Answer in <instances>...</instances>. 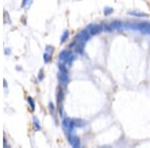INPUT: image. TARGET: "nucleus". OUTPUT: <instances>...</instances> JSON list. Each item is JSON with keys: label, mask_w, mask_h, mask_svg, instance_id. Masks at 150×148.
I'll return each instance as SVG.
<instances>
[{"label": "nucleus", "mask_w": 150, "mask_h": 148, "mask_svg": "<svg viewBox=\"0 0 150 148\" xmlns=\"http://www.w3.org/2000/svg\"><path fill=\"white\" fill-rule=\"evenodd\" d=\"M59 60L63 61L65 65H71V63L74 60V55L71 51L64 50L59 54Z\"/></svg>", "instance_id": "obj_1"}, {"label": "nucleus", "mask_w": 150, "mask_h": 148, "mask_svg": "<svg viewBox=\"0 0 150 148\" xmlns=\"http://www.w3.org/2000/svg\"><path fill=\"white\" fill-rule=\"evenodd\" d=\"M89 37H90L89 32H88L87 30H83V31H81L80 33L77 34V36H76V39H77L79 42L85 43L86 41L89 39Z\"/></svg>", "instance_id": "obj_2"}, {"label": "nucleus", "mask_w": 150, "mask_h": 148, "mask_svg": "<svg viewBox=\"0 0 150 148\" xmlns=\"http://www.w3.org/2000/svg\"><path fill=\"white\" fill-rule=\"evenodd\" d=\"M87 31L89 32L90 35H96V34L100 33L102 31V26L101 25H90L87 28Z\"/></svg>", "instance_id": "obj_3"}, {"label": "nucleus", "mask_w": 150, "mask_h": 148, "mask_svg": "<svg viewBox=\"0 0 150 148\" xmlns=\"http://www.w3.org/2000/svg\"><path fill=\"white\" fill-rule=\"evenodd\" d=\"M68 141L73 147H79L80 142L78 137H76L75 135H73L72 133H68Z\"/></svg>", "instance_id": "obj_4"}, {"label": "nucleus", "mask_w": 150, "mask_h": 148, "mask_svg": "<svg viewBox=\"0 0 150 148\" xmlns=\"http://www.w3.org/2000/svg\"><path fill=\"white\" fill-rule=\"evenodd\" d=\"M62 101H63V91L60 88V89H58V92H57V102H58V108L60 114H62Z\"/></svg>", "instance_id": "obj_5"}, {"label": "nucleus", "mask_w": 150, "mask_h": 148, "mask_svg": "<svg viewBox=\"0 0 150 148\" xmlns=\"http://www.w3.org/2000/svg\"><path fill=\"white\" fill-rule=\"evenodd\" d=\"M129 14L131 15H134V16H138V17H147V14L145 13H141V12H136V11H132V12H129Z\"/></svg>", "instance_id": "obj_6"}, {"label": "nucleus", "mask_w": 150, "mask_h": 148, "mask_svg": "<svg viewBox=\"0 0 150 148\" xmlns=\"http://www.w3.org/2000/svg\"><path fill=\"white\" fill-rule=\"evenodd\" d=\"M68 36H69V31L68 30H65L62 34V37H61V40H60L61 43H64L65 41H66V39L68 38Z\"/></svg>", "instance_id": "obj_7"}, {"label": "nucleus", "mask_w": 150, "mask_h": 148, "mask_svg": "<svg viewBox=\"0 0 150 148\" xmlns=\"http://www.w3.org/2000/svg\"><path fill=\"white\" fill-rule=\"evenodd\" d=\"M43 58H44V62L45 63H48L49 61L51 60V54H50V53L45 52L44 55H43Z\"/></svg>", "instance_id": "obj_8"}, {"label": "nucleus", "mask_w": 150, "mask_h": 148, "mask_svg": "<svg viewBox=\"0 0 150 148\" xmlns=\"http://www.w3.org/2000/svg\"><path fill=\"white\" fill-rule=\"evenodd\" d=\"M27 101H28V103H29L30 107H31V110H34V109H35V104H34L33 99H32L31 97H28V98H27Z\"/></svg>", "instance_id": "obj_9"}, {"label": "nucleus", "mask_w": 150, "mask_h": 148, "mask_svg": "<svg viewBox=\"0 0 150 148\" xmlns=\"http://www.w3.org/2000/svg\"><path fill=\"white\" fill-rule=\"evenodd\" d=\"M33 122H34V126H35L36 130H39V129H40V125H39V121L36 117H33Z\"/></svg>", "instance_id": "obj_10"}, {"label": "nucleus", "mask_w": 150, "mask_h": 148, "mask_svg": "<svg viewBox=\"0 0 150 148\" xmlns=\"http://www.w3.org/2000/svg\"><path fill=\"white\" fill-rule=\"evenodd\" d=\"M53 50H54V47L50 46V45H48V46H46V48H45V51H46L47 53H50V54L53 52Z\"/></svg>", "instance_id": "obj_11"}, {"label": "nucleus", "mask_w": 150, "mask_h": 148, "mask_svg": "<svg viewBox=\"0 0 150 148\" xmlns=\"http://www.w3.org/2000/svg\"><path fill=\"white\" fill-rule=\"evenodd\" d=\"M43 78H44V74H43V70L41 69V70L39 71V74H38V80L39 81H42Z\"/></svg>", "instance_id": "obj_12"}, {"label": "nucleus", "mask_w": 150, "mask_h": 148, "mask_svg": "<svg viewBox=\"0 0 150 148\" xmlns=\"http://www.w3.org/2000/svg\"><path fill=\"white\" fill-rule=\"evenodd\" d=\"M28 2H29V0H23V1H22V4H21V7L24 8L28 4Z\"/></svg>", "instance_id": "obj_13"}, {"label": "nucleus", "mask_w": 150, "mask_h": 148, "mask_svg": "<svg viewBox=\"0 0 150 148\" xmlns=\"http://www.w3.org/2000/svg\"><path fill=\"white\" fill-rule=\"evenodd\" d=\"M49 107H50V111H51V113H54V105H53L52 103H49Z\"/></svg>", "instance_id": "obj_14"}, {"label": "nucleus", "mask_w": 150, "mask_h": 148, "mask_svg": "<svg viewBox=\"0 0 150 148\" xmlns=\"http://www.w3.org/2000/svg\"><path fill=\"white\" fill-rule=\"evenodd\" d=\"M4 53H5L6 55H9L10 54V48H5V51H4Z\"/></svg>", "instance_id": "obj_15"}, {"label": "nucleus", "mask_w": 150, "mask_h": 148, "mask_svg": "<svg viewBox=\"0 0 150 148\" xmlns=\"http://www.w3.org/2000/svg\"><path fill=\"white\" fill-rule=\"evenodd\" d=\"M3 86H4V87H5V88H6V89H7V86H8V85H7V81H6L5 79L3 80Z\"/></svg>", "instance_id": "obj_16"}]
</instances>
